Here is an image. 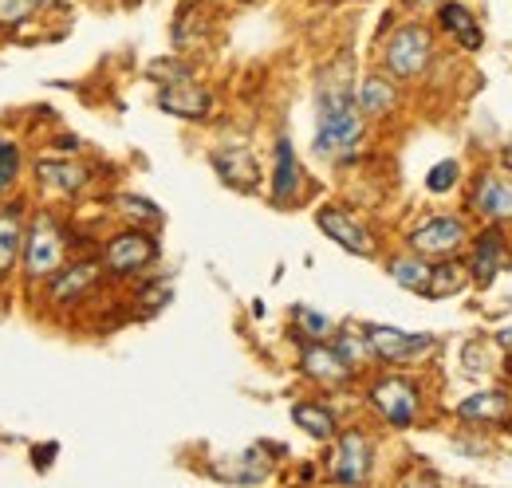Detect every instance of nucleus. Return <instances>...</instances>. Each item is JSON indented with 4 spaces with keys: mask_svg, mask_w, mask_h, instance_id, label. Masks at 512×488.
I'll use <instances>...</instances> for the list:
<instances>
[{
    "mask_svg": "<svg viewBox=\"0 0 512 488\" xmlns=\"http://www.w3.org/2000/svg\"><path fill=\"white\" fill-rule=\"evenodd\" d=\"M418 4H430V0H418Z\"/></svg>",
    "mask_w": 512,
    "mask_h": 488,
    "instance_id": "473e14b6",
    "label": "nucleus"
},
{
    "mask_svg": "<svg viewBox=\"0 0 512 488\" xmlns=\"http://www.w3.org/2000/svg\"><path fill=\"white\" fill-rule=\"evenodd\" d=\"M296 323L312 335V339H323V335H331V319H323L316 311H308V307H296Z\"/></svg>",
    "mask_w": 512,
    "mask_h": 488,
    "instance_id": "7c9ffc66",
    "label": "nucleus"
},
{
    "mask_svg": "<svg viewBox=\"0 0 512 488\" xmlns=\"http://www.w3.org/2000/svg\"><path fill=\"white\" fill-rule=\"evenodd\" d=\"M24 264H28L32 280H44V276L60 272V264H64V233L56 229V221L40 217L32 225V233L24 237Z\"/></svg>",
    "mask_w": 512,
    "mask_h": 488,
    "instance_id": "20e7f679",
    "label": "nucleus"
},
{
    "mask_svg": "<svg viewBox=\"0 0 512 488\" xmlns=\"http://www.w3.org/2000/svg\"><path fill=\"white\" fill-rule=\"evenodd\" d=\"M465 241H469V233H465V221H457V217H434V221H426L422 229L410 233V248L418 256H434V260L457 252Z\"/></svg>",
    "mask_w": 512,
    "mask_h": 488,
    "instance_id": "9d476101",
    "label": "nucleus"
},
{
    "mask_svg": "<svg viewBox=\"0 0 512 488\" xmlns=\"http://www.w3.org/2000/svg\"><path fill=\"white\" fill-rule=\"evenodd\" d=\"M457 178H461V166H457L453 158H446V162H438V166L430 170L426 185H430V193H449V189L457 185Z\"/></svg>",
    "mask_w": 512,
    "mask_h": 488,
    "instance_id": "a878e982",
    "label": "nucleus"
},
{
    "mask_svg": "<svg viewBox=\"0 0 512 488\" xmlns=\"http://www.w3.org/2000/svg\"><path fill=\"white\" fill-rule=\"evenodd\" d=\"M497 343H501V347H505V351H512V327H505V331H501V335H497Z\"/></svg>",
    "mask_w": 512,
    "mask_h": 488,
    "instance_id": "2f4dec72",
    "label": "nucleus"
},
{
    "mask_svg": "<svg viewBox=\"0 0 512 488\" xmlns=\"http://www.w3.org/2000/svg\"><path fill=\"white\" fill-rule=\"evenodd\" d=\"M99 280V268L95 264H75V268H67L64 276L56 272V284H52V300H71V296H83L91 284Z\"/></svg>",
    "mask_w": 512,
    "mask_h": 488,
    "instance_id": "4be33fe9",
    "label": "nucleus"
},
{
    "mask_svg": "<svg viewBox=\"0 0 512 488\" xmlns=\"http://www.w3.org/2000/svg\"><path fill=\"white\" fill-rule=\"evenodd\" d=\"M36 174H40V182L52 185L56 193H75V189H83V182H87V170L83 166H75V162H40L36 166Z\"/></svg>",
    "mask_w": 512,
    "mask_h": 488,
    "instance_id": "412c9836",
    "label": "nucleus"
},
{
    "mask_svg": "<svg viewBox=\"0 0 512 488\" xmlns=\"http://www.w3.org/2000/svg\"><path fill=\"white\" fill-rule=\"evenodd\" d=\"M16 174H20V150L12 142H0V193L16 182Z\"/></svg>",
    "mask_w": 512,
    "mask_h": 488,
    "instance_id": "cd10ccee",
    "label": "nucleus"
},
{
    "mask_svg": "<svg viewBox=\"0 0 512 488\" xmlns=\"http://www.w3.org/2000/svg\"><path fill=\"white\" fill-rule=\"evenodd\" d=\"M363 335H367L371 351H375L379 359H386V363H410V359H418V355H426V351L438 347L434 335H422V331H398V327H383V323H371Z\"/></svg>",
    "mask_w": 512,
    "mask_h": 488,
    "instance_id": "39448f33",
    "label": "nucleus"
},
{
    "mask_svg": "<svg viewBox=\"0 0 512 488\" xmlns=\"http://www.w3.org/2000/svg\"><path fill=\"white\" fill-rule=\"evenodd\" d=\"M371 402L379 406V414H383L386 422L398 429L414 426V418H418V390H414L410 378L390 374V378H383V382H375Z\"/></svg>",
    "mask_w": 512,
    "mask_h": 488,
    "instance_id": "423d86ee",
    "label": "nucleus"
},
{
    "mask_svg": "<svg viewBox=\"0 0 512 488\" xmlns=\"http://www.w3.org/2000/svg\"><path fill=\"white\" fill-rule=\"evenodd\" d=\"M233 461H237L233 469H221V477H225V481L256 485V481H264V477H268V461H260V449H249V453H241V457H233Z\"/></svg>",
    "mask_w": 512,
    "mask_h": 488,
    "instance_id": "393cba45",
    "label": "nucleus"
},
{
    "mask_svg": "<svg viewBox=\"0 0 512 488\" xmlns=\"http://www.w3.org/2000/svg\"><path fill=\"white\" fill-rule=\"evenodd\" d=\"M509 264H512L509 241H505L501 225H489V229L477 237V244H473V260H469L473 280H477V284H493Z\"/></svg>",
    "mask_w": 512,
    "mask_h": 488,
    "instance_id": "9b49d317",
    "label": "nucleus"
},
{
    "mask_svg": "<svg viewBox=\"0 0 512 488\" xmlns=\"http://www.w3.org/2000/svg\"><path fill=\"white\" fill-rule=\"evenodd\" d=\"M44 0H0V24H16L24 16H32Z\"/></svg>",
    "mask_w": 512,
    "mask_h": 488,
    "instance_id": "c756f323",
    "label": "nucleus"
},
{
    "mask_svg": "<svg viewBox=\"0 0 512 488\" xmlns=\"http://www.w3.org/2000/svg\"><path fill=\"white\" fill-rule=\"evenodd\" d=\"M430 60H434V36H430L426 28H418V24L398 28V32L390 36V44H386V67H390V75H398V79L422 75V71L430 67Z\"/></svg>",
    "mask_w": 512,
    "mask_h": 488,
    "instance_id": "7ed1b4c3",
    "label": "nucleus"
},
{
    "mask_svg": "<svg viewBox=\"0 0 512 488\" xmlns=\"http://www.w3.org/2000/svg\"><path fill=\"white\" fill-rule=\"evenodd\" d=\"M363 130H367V115H363L355 91L343 83H323L320 99H316V154L327 162L355 158Z\"/></svg>",
    "mask_w": 512,
    "mask_h": 488,
    "instance_id": "f257e3e1",
    "label": "nucleus"
},
{
    "mask_svg": "<svg viewBox=\"0 0 512 488\" xmlns=\"http://www.w3.org/2000/svg\"><path fill=\"white\" fill-rule=\"evenodd\" d=\"M316 225H320L323 233L339 244V248H347V252H355V256H375L371 233H367L351 213H343V209H320V213H316Z\"/></svg>",
    "mask_w": 512,
    "mask_h": 488,
    "instance_id": "f8f14e48",
    "label": "nucleus"
},
{
    "mask_svg": "<svg viewBox=\"0 0 512 488\" xmlns=\"http://www.w3.org/2000/svg\"><path fill=\"white\" fill-rule=\"evenodd\" d=\"M300 366H304L308 378H316L323 386H343L351 378V370H355V366L343 359L339 347H327V343H308L304 355H300Z\"/></svg>",
    "mask_w": 512,
    "mask_h": 488,
    "instance_id": "ddd939ff",
    "label": "nucleus"
},
{
    "mask_svg": "<svg viewBox=\"0 0 512 488\" xmlns=\"http://www.w3.org/2000/svg\"><path fill=\"white\" fill-rule=\"evenodd\" d=\"M150 75L162 79V91H158V107L162 111H170L178 119H205L209 115L213 99H209V91L201 83H193L190 67H182L174 60H158L150 67Z\"/></svg>",
    "mask_w": 512,
    "mask_h": 488,
    "instance_id": "f03ea898",
    "label": "nucleus"
},
{
    "mask_svg": "<svg viewBox=\"0 0 512 488\" xmlns=\"http://www.w3.org/2000/svg\"><path fill=\"white\" fill-rule=\"evenodd\" d=\"M127 217H134V221H158L162 213H158V205L154 201H146V197H130V193H123L119 201H115Z\"/></svg>",
    "mask_w": 512,
    "mask_h": 488,
    "instance_id": "bb28decb",
    "label": "nucleus"
},
{
    "mask_svg": "<svg viewBox=\"0 0 512 488\" xmlns=\"http://www.w3.org/2000/svg\"><path fill=\"white\" fill-rule=\"evenodd\" d=\"M103 260H107V268H111L115 276L142 272L146 264H154V260H158V241H154L150 233H138V229H130V233H119L115 241L107 244Z\"/></svg>",
    "mask_w": 512,
    "mask_h": 488,
    "instance_id": "0eeeda50",
    "label": "nucleus"
},
{
    "mask_svg": "<svg viewBox=\"0 0 512 488\" xmlns=\"http://www.w3.org/2000/svg\"><path fill=\"white\" fill-rule=\"evenodd\" d=\"M339 351H343V359H347L351 366L359 363V359H367V355H375L371 343H367V335H351V331L339 335Z\"/></svg>",
    "mask_w": 512,
    "mask_h": 488,
    "instance_id": "c85d7f7f",
    "label": "nucleus"
},
{
    "mask_svg": "<svg viewBox=\"0 0 512 488\" xmlns=\"http://www.w3.org/2000/svg\"><path fill=\"white\" fill-rule=\"evenodd\" d=\"M292 422L300 429H308L312 437H335V414L327 410V406H316V402H300V406H292Z\"/></svg>",
    "mask_w": 512,
    "mask_h": 488,
    "instance_id": "b1692460",
    "label": "nucleus"
},
{
    "mask_svg": "<svg viewBox=\"0 0 512 488\" xmlns=\"http://www.w3.org/2000/svg\"><path fill=\"white\" fill-rule=\"evenodd\" d=\"M371 477V441L351 429L339 437L335 453H331V481H343V485H363Z\"/></svg>",
    "mask_w": 512,
    "mask_h": 488,
    "instance_id": "6e6552de",
    "label": "nucleus"
},
{
    "mask_svg": "<svg viewBox=\"0 0 512 488\" xmlns=\"http://www.w3.org/2000/svg\"><path fill=\"white\" fill-rule=\"evenodd\" d=\"M509 390H485V394H473V398H465L461 406H457V414L465 418V422H497V418H505L509 414Z\"/></svg>",
    "mask_w": 512,
    "mask_h": 488,
    "instance_id": "f3484780",
    "label": "nucleus"
},
{
    "mask_svg": "<svg viewBox=\"0 0 512 488\" xmlns=\"http://www.w3.org/2000/svg\"><path fill=\"white\" fill-rule=\"evenodd\" d=\"M300 193V162H296V150L288 138L276 142V170H272V201L276 205H288L296 201Z\"/></svg>",
    "mask_w": 512,
    "mask_h": 488,
    "instance_id": "2eb2a0df",
    "label": "nucleus"
},
{
    "mask_svg": "<svg viewBox=\"0 0 512 488\" xmlns=\"http://www.w3.org/2000/svg\"><path fill=\"white\" fill-rule=\"evenodd\" d=\"M20 248H24V213L20 209H4L0 213V276L16 264Z\"/></svg>",
    "mask_w": 512,
    "mask_h": 488,
    "instance_id": "aec40b11",
    "label": "nucleus"
},
{
    "mask_svg": "<svg viewBox=\"0 0 512 488\" xmlns=\"http://www.w3.org/2000/svg\"><path fill=\"white\" fill-rule=\"evenodd\" d=\"M355 99H359L363 115H390V111L398 107V91H394V83H386L383 75H367V79L359 83Z\"/></svg>",
    "mask_w": 512,
    "mask_h": 488,
    "instance_id": "a211bd4d",
    "label": "nucleus"
},
{
    "mask_svg": "<svg viewBox=\"0 0 512 488\" xmlns=\"http://www.w3.org/2000/svg\"><path fill=\"white\" fill-rule=\"evenodd\" d=\"M213 170L221 174V182L233 185V189H245V193H253L256 189V162L253 154L245 150V146H221V150H213Z\"/></svg>",
    "mask_w": 512,
    "mask_h": 488,
    "instance_id": "4468645a",
    "label": "nucleus"
},
{
    "mask_svg": "<svg viewBox=\"0 0 512 488\" xmlns=\"http://www.w3.org/2000/svg\"><path fill=\"white\" fill-rule=\"evenodd\" d=\"M473 213L489 225L512 221V174H481L473 185Z\"/></svg>",
    "mask_w": 512,
    "mask_h": 488,
    "instance_id": "1a4fd4ad",
    "label": "nucleus"
},
{
    "mask_svg": "<svg viewBox=\"0 0 512 488\" xmlns=\"http://www.w3.org/2000/svg\"><path fill=\"white\" fill-rule=\"evenodd\" d=\"M469 280V268L465 264H434L430 272V288H426V300H446V296H457Z\"/></svg>",
    "mask_w": 512,
    "mask_h": 488,
    "instance_id": "5701e85b",
    "label": "nucleus"
},
{
    "mask_svg": "<svg viewBox=\"0 0 512 488\" xmlns=\"http://www.w3.org/2000/svg\"><path fill=\"white\" fill-rule=\"evenodd\" d=\"M430 272H434V264L426 260V256H398L394 264H390V276H394V284H402L406 292H418V296H426V288H430Z\"/></svg>",
    "mask_w": 512,
    "mask_h": 488,
    "instance_id": "6ab92c4d",
    "label": "nucleus"
},
{
    "mask_svg": "<svg viewBox=\"0 0 512 488\" xmlns=\"http://www.w3.org/2000/svg\"><path fill=\"white\" fill-rule=\"evenodd\" d=\"M438 20H442V32H449L465 52H477L481 48V28H477V20H473V12L465 8V4H457V0H449L438 8Z\"/></svg>",
    "mask_w": 512,
    "mask_h": 488,
    "instance_id": "dca6fc26",
    "label": "nucleus"
}]
</instances>
